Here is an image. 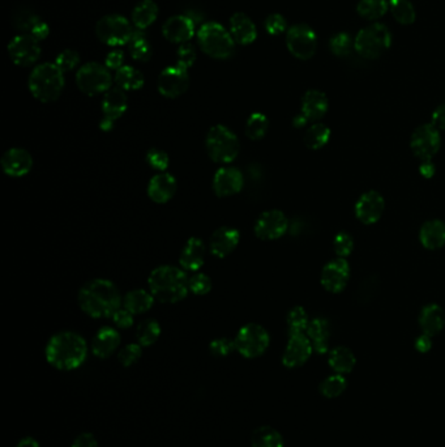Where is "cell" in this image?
Returning a JSON list of instances; mask_svg holds the SVG:
<instances>
[{
    "label": "cell",
    "mask_w": 445,
    "mask_h": 447,
    "mask_svg": "<svg viewBox=\"0 0 445 447\" xmlns=\"http://www.w3.org/2000/svg\"><path fill=\"white\" fill-rule=\"evenodd\" d=\"M77 300L80 309L92 318H111L122 305L118 288L106 278L88 281L80 289Z\"/></svg>",
    "instance_id": "1"
},
{
    "label": "cell",
    "mask_w": 445,
    "mask_h": 447,
    "mask_svg": "<svg viewBox=\"0 0 445 447\" xmlns=\"http://www.w3.org/2000/svg\"><path fill=\"white\" fill-rule=\"evenodd\" d=\"M88 355L84 338L72 331H63L51 336L45 356L47 363L58 370H74L81 366Z\"/></svg>",
    "instance_id": "2"
},
{
    "label": "cell",
    "mask_w": 445,
    "mask_h": 447,
    "mask_svg": "<svg viewBox=\"0 0 445 447\" xmlns=\"http://www.w3.org/2000/svg\"><path fill=\"white\" fill-rule=\"evenodd\" d=\"M188 280L185 270L174 266H161L151 271L148 285L153 297L162 304H177L188 295Z\"/></svg>",
    "instance_id": "3"
},
{
    "label": "cell",
    "mask_w": 445,
    "mask_h": 447,
    "mask_svg": "<svg viewBox=\"0 0 445 447\" xmlns=\"http://www.w3.org/2000/svg\"><path fill=\"white\" fill-rule=\"evenodd\" d=\"M64 72L55 63H42L29 75L28 88L35 100L50 103L57 101L64 89Z\"/></svg>",
    "instance_id": "4"
},
{
    "label": "cell",
    "mask_w": 445,
    "mask_h": 447,
    "mask_svg": "<svg viewBox=\"0 0 445 447\" xmlns=\"http://www.w3.org/2000/svg\"><path fill=\"white\" fill-rule=\"evenodd\" d=\"M196 37L202 52L213 60H229L236 52L234 38L229 30L216 21L202 24Z\"/></svg>",
    "instance_id": "5"
},
{
    "label": "cell",
    "mask_w": 445,
    "mask_h": 447,
    "mask_svg": "<svg viewBox=\"0 0 445 447\" xmlns=\"http://www.w3.org/2000/svg\"><path fill=\"white\" fill-rule=\"evenodd\" d=\"M392 46V33L388 26L374 23L363 28L354 38V50L364 60H378Z\"/></svg>",
    "instance_id": "6"
},
{
    "label": "cell",
    "mask_w": 445,
    "mask_h": 447,
    "mask_svg": "<svg viewBox=\"0 0 445 447\" xmlns=\"http://www.w3.org/2000/svg\"><path fill=\"white\" fill-rule=\"evenodd\" d=\"M205 147L210 159L224 165L236 160L241 151L238 136L224 125H216L210 128L205 139Z\"/></svg>",
    "instance_id": "7"
},
{
    "label": "cell",
    "mask_w": 445,
    "mask_h": 447,
    "mask_svg": "<svg viewBox=\"0 0 445 447\" xmlns=\"http://www.w3.org/2000/svg\"><path fill=\"white\" fill-rule=\"evenodd\" d=\"M134 24L120 15H108L96 24L97 38L108 46L128 45L134 33Z\"/></svg>",
    "instance_id": "8"
},
{
    "label": "cell",
    "mask_w": 445,
    "mask_h": 447,
    "mask_svg": "<svg viewBox=\"0 0 445 447\" xmlns=\"http://www.w3.org/2000/svg\"><path fill=\"white\" fill-rule=\"evenodd\" d=\"M76 84L86 96H97L108 92L112 86L109 68L97 62H89L76 74Z\"/></svg>",
    "instance_id": "9"
},
{
    "label": "cell",
    "mask_w": 445,
    "mask_h": 447,
    "mask_svg": "<svg viewBox=\"0 0 445 447\" xmlns=\"http://www.w3.org/2000/svg\"><path fill=\"white\" fill-rule=\"evenodd\" d=\"M234 341L238 353H241L245 358H256L265 353L270 343V338L268 331L261 324L248 323L238 331Z\"/></svg>",
    "instance_id": "10"
},
{
    "label": "cell",
    "mask_w": 445,
    "mask_h": 447,
    "mask_svg": "<svg viewBox=\"0 0 445 447\" xmlns=\"http://www.w3.org/2000/svg\"><path fill=\"white\" fill-rule=\"evenodd\" d=\"M286 46L296 60H311L318 50V35L307 24H295L286 32Z\"/></svg>",
    "instance_id": "11"
},
{
    "label": "cell",
    "mask_w": 445,
    "mask_h": 447,
    "mask_svg": "<svg viewBox=\"0 0 445 447\" xmlns=\"http://www.w3.org/2000/svg\"><path fill=\"white\" fill-rule=\"evenodd\" d=\"M441 145L440 131L432 123L418 127L412 132L410 148L420 161H432Z\"/></svg>",
    "instance_id": "12"
},
{
    "label": "cell",
    "mask_w": 445,
    "mask_h": 447,
    "mask_svg": "<svg viewBox=\"0 0 445 447\" xmlns=\"http://www.w3.org/2000/svg\"><path fill=\"white\" fill-rule=\"evenodd\" d=\"M9 57L20 67H30L41 58L40 41L32 34L16 35L8 45Z\"/></svg>",
    "instance_id": "13"
},
{
    "label": "cell",
    "mask_w": 445,
    "mask_h": 447,
    "mask_svg": "<svg viewBox=\"0 0 445 447\" xmlns=\"http://www.w3.org/2000/svg\"><path fill=\"white\" fill-rule=\"evenodd\" d=\"M290 227V221L279 210L262 212L255 222L253 232L262 241H274L285 236Z\"/></svg>",
    "instance_id": "14"
},
{
    "label": "cell",
    "mask_w": 445,
    "mask_h": 447,
    "mask_svg": "<svg viewBox=\"0 0 445 447\" xmlns=\"http://www.w3.org/2000/svg\"><path fill=\"white\" fill-rule=\"evenodd\" d=\"M101 108L103 117L100 122V127L102 131L109 132L115 126V122L126 113L128 108L126 91L120 89L119 86L109 89L103 96Z\"/></svg>",
    "instance_id": "15"
},
{
    "label": "cell",
    "mask_w": 445,
    "mask_h": 447,
    "mask_svg": "<svg viewBox=\"0 0 445 447\" xmlns=\"http://www.w3.org/2000/svg\"><path fill=\"white\" fill-rule=\"evenodd\" d=\"M350 280V266L344 258H336L328 262L321 271L320 283L323 288L333 295L342 293Z\"/></svg>",
    "instance_id": "16"
},
{
    "label": "cell",
    "mask_w": 445,
    "mask_h": 447,
    "mask_svg": "<svg viewBox=\"0 0 445 447\" xmlns=\"http://www.w3.org/2000/svg\"><path fill=\"white\" fill-rule=\"evenodd\" d=\"M190 86V75L185 68L175 66L166 67L158 77V92L166 98H178L187 92Z\"/></svg>",
    "instance_id": "17"
},
{
    "label": "cell",
    "mask_w": 445,
    "mask_h": 447,
    "mask_svg": "<svg viewBox=\"0 0 445 447\" xmlns=\"http://www.w3.org/2000/svg\"><path fill=\"white\" fill-rule=\"evenodd\" d=\"M386 210V200L384 196L378 191H367L361 195V198L355 203L354 212L355 217L364 225L376 224L381 219Z\"/></svg>",
    "instance_id": "18"
},
{
    "label": "cell",
    "mask_w": 445,
    "mask_h": 447,
    "mask_svg": "<svg viewBox=\"0 0 445 447\" xmlns=\"http://www.w3.org/2000/svg\"><path fill=\"white\" fill-rule=\"evenodd\" d=\"M312 352L313 346L307 334L289 335V341L282 355V363L290 369L302 366L308 361Z\"/></svg>",
    "instance_id": "19"
},
{
    "label": "cell",
    "mask_w": 445,
    "mask_h": 447,
    "mask_svg": "<svg viewBox=\"0 0 445 447\" xmlns=\"http://www.w3.org/2000/svg\"><path fill=\"white\" fill-rule=\"evenodd\" d=\"M163 37L173 43H190L196 33V23L188 15H175L165 21L162 26Z\"/></svg>",
    "instance_id": "20"
},
{
    "label": "cell",
    "mask_w": 445,
    "mask_h": 447,
    "mask_svg": "<svg viewBox=\"0 0 445 447\" xmlns=\"http://www.w3.org/2000/svg\"><path fill=\"white\" fill-rule=\"evenodd\" d=\"M0 166L9 177H24L33 168V157L24 148L15 147L1 156Z\"/></svg>",
    "instance_id": "21"
},
{
    "label": "cell",
    "mask_w": 445,
    "mask_h": 447,
    "mask_svg": "<svg viewBox=\"0 0 445 447\" xmlns=\"http://www.w3.org/2000/svg\"><path fill=\"white\" fill-rule=\"evenodd\" d=\"M244 177L242 171L233 166H224L213 177V191L219 198L233 196L242 191Z\"/></svg>",
    "instance_id": "22"
},
{
    "label": "cell",
    "mask_w": 445,
    "mask_h": 447,
    "mask_svg": "<svg viewBox=\"0 0 445 447\" xmlns=\"http://www.w3.org/2000/svg\"><path fill=\"white\" fill-rule=\"evenodd\" d=\"M241 241L239 230L231 227H221L213 232L209 239V250L216 258L224 259L236 250Z\"/></svg>",
    "instance_id": "23"
},
{
    "label": "cell",
    "mask_w": 445,
    "mask_h": 447,
    "mask_svg": "<svg viewBox=\"0 0 445 447\" xmlns=\"http://www.w3.org/2000/svg\"><path fill=\"white\" fill-rule=\"evenodd\" d=\"M329 101L327 94L318 89L304 93L301 105V115L307 123H316L327 114Z\"/></svg>",
    "instance_id": "24"
},
{
    "label": "cell",
    "mask_w": 445,
    "mask_h": 447,
    "mask_svg": "<svg viewBox=\"0 0 445 447\" xmlns=\"http://www.w3.org/2000/svg\"><path fill=\"white\" fill-rule=\"evenodd\" d=\"M177 188V179L174 176L162 171L151 177L148 185V195L153 202L165 204L174 198Z\"/></svg>",
    "instance_id": "25"
},
{
    "label": "cell",
    "mask_w": 445,
    "mask_h": 447,
    "mask_svg": "<svg viewBox=\"0 0 445 447\" xmlns=\"http://www.w3.org/2000/svg\"><path fill=\"white\" fill-rule=\"evenodd\" d=\"M205 244L202 238L191 237L185 244L180 256H179V266L182 270L196 272L200 270L205 262Z\"/></svg>",
    "instance_id": "26"
},
{
    "label": "cell",
    "mask_w": 445,
    "mask_h": 447,
    "mask_svg": "<svg viewBox=\"0 0 445 447\" xmlns=\"http://www.w3.org/2000/svg\"><path fill=\"white\" fill-rule=\"evenodd\" d=\"M230 34L238 45L247 46L256 41L258 29L250 17L242 12H236L230 17Z\"/></svg>",
    "instance_id": "27"
},
{
    "label": "cell",
    "mask_w": 445,
    "mask_h": 447,
    "mask_svg": "<svg viewBox=\"0 0 445 447\" xmlns=\"http://www.w3.org/2000/svg\"><path fill=\"white\" fill-rule=\"evenodd\" d=\"M307 336L311 340L313 351L319 355H325L329 352V341L332 336V326L327 318L318 317L310 321L306 331Z\"/></svg>",
    "instance_id": "28"
},
{
    "label": "cell",
    "mask_w": 445,
    "mask_h": 447,
    "mask_svg": "<svg viewBox=\"0 0 445 447\" xmlns=\"http://www.w3.org/2000/svg\"><path fill=\"white\" fill-rule=\"evenodd\" d=\"M120 346V335L112 327H102L97 331L92 341L93 355L98 358H109Z\"/></svg>",
    "instance_id": "29"
},
{
    "label": "cell",
    "mask_w": 445,
    "mask_h": 447,
    "mask_svg": "<svg viewBox=\"0 0 445 447\" xmlns=\"http://www.w3.org/2000/svg\"><path fill=\"white\" fill-rule=\"evenodd\" d=\"M418 323L422 332L431 338L440 334L445 326V312L443 307L437 304L426 305L420 310Z\"/></svg>",
    "instance_id": "30"
},
{
    "label": "cell",
    "mask_w": 445,
    "mask_h": 447,
    "mask_svg": "<svg viewBox=\"0 0 445 447\" xmlns=\"http://www.w3.org/2000/svg\"><path fill=\"white\" fill-rule=\"evenodd\" d=\"M420 241L427 250H439L445 245V222L439 219L426 221L420 230Z\"/></svg>",
    "instance_id": "31"
},
{
    "label": "cell",
    "mask_w": 445,
    "mask_h": 447,
    "mask_svg": "<svg viewBox=\"0 0 445 447\" xmlns=\"http://www.w3.org/2000/svg\"><path fill=\"white\" fill-rule=\"evenodd\" d=\"M158 6L154 0H141L132 11V24L137 30H145L157 20Z\"/></svg>",
    "instance_id": "32"
},
{
    "label": "cell",
    "mask_w": 445,
    "mask_h": 447,
    "mask_svg": "<svg viewBox=\"0 0 445 447\" xmlns=\"http://www.w3.org/2000/svg\"><path fill=\"white\" fill-rule=\"evenodd\" d=\"M154 304V297L151 292L144 289L129 290L123 298V307L132 314H144L149 312Z\"/></svg>",
    "instance_id": "33"
},
{
    "label": "cell",
    "mask_w": 445,
    "mask_h": 447,
    "mask_svg": "<svg viewBox=\"0 0 445 447\" xmlns=\"http://www.w3.org/2000/svg\"><path fill=\"white\" fill-rule=\"evenodd\" d=\"M328 363H329V366L338 374H346L355 368L357 358L354 356L353 351H350L347 346H336L329 352Z\"/></svg>",
    "instance_id": "34"
},
{
    "label": "cell",
    "mask_w": 445,
    "mask_h": 447,
    "mask_svg": "<svg viewBox=\"0 0 445 447\" xmlns=\"http://www.w3.org/2000/svg\"><path fill=\"white\" fill-rule=\"evenodd\" d=\"M330 135H332V132L327 125L316 122V123H312L311 126L306 130L304 136H303V142L308 149L319 151L329 143Z\"/></svg>",
    "instance_id": "35"
},
{
    "label": "cell",
    "mask_w": 445,
    "mask_h": 447,
    "mask_svg": "<svg viewBox=\"0 0 445 447\" xmlns=\"http://www.w3.org/2000/svg\"><path fill=\"white\" fill-rule=\"evenodd\" d=\"M115 84L123 91H139L144 85V75L132 66H123L115 72Z\"/></svg>",
    "instance_id": "36"
},
{
    "label": "cell",
    "mask_w": 445,
    "mask_h": 447,
    "mask_svg": "<svg viewBox=\"0 0 445 447\" xmlns=\"http://www.w3.org/2000/svg\"><path fill=\"white\" fill-rule=\"evenodd\" d=\"M129 54L132 60L137 62H149L153 55V49L144 30H134L131 41L128 43Z\"/></svg>",
    "instance_id": "37"
},
{
    "label": "cell",
    "mask_w": 445,
    "mask_h": 447,
    "mask_svg": "<svg viewBox=\"0 0 445 447\" xmlns=\"http://www.w3.org/2000/svg\"><path fill=\"white\" fill-rule=\"evenodd\" d=\"M388 11L389 0H359L357 6L358 15L369 21H376L384 16Z\"/></svg>",
    "instance_id": "38"
},
{
    "label": "cell",
    "mask_w": 445,
    "mask_h": 447,
    "mask_svg": "<svg viewBox=\"0 0 445 447\" xmlns=\"http://www.w3.org/2000/svg\"><path fill=\"white\" fill-rule=\"evenodd\" d=\"M389 11L401 26H410L415 21V9L410 0H389Z\"/></svg>",
    "instance_id": "39"
},
{
    "label": "cell",
    "mask_w": 445,
    "mask_h": 447,
    "mask_svg": "<svg viewBox=\"0 0 445 447\" xmlns=\"http://www.w3.org/2000/svg\"><path fill=\"white\" fill-rule=\"evenodd\" d=\"M251 445L253 447H284V439L272 426H260L253 431Z\"/></svg>",
    "instance_id": "40"
},
{
    "label": "cell",
    "mask_w": 445,
    "mask_h": 447,
    "mask_svg": "<svg viewBox=\"0 0 445 447\" xmlns=\"http://www.w3.org/2000/svg\"><path fill=\"white\" fill-rule=\"evenodd\" d=\"M161 335L160 323L154 319L140 322L136 329V339L141 346H151L158 340Z\"/></svg>",
    "instance_id": "41"
},
{
    "label": "cell",
    "mask_w": 445,
    "mask_h": 447,
    "mask_svg": "<svg viewBox=\"0 0 445 447\" xmlns=\"http://www.w3.org/2000/svg\"><path fill=\"white\" fill-rule=\"evenodd\" d=\"M269 128L268 117L262 113H253L245 123V136L251 140H261L267 135Z\"/></svg>",
    "instance_id": "42"
},
{
    "label": "cell",
    "mask_w": 445,
    "mask_h": 447,
    "mask_svg": "<svg viewBox=\"0 0 445 447\" xmlns=\"http://www.w3.org/2000/svg\"><path fill=\"white\" fill-rule=\"evenodd\" d=\"M42 20L33 11L18 9L12 16V24L23 34H32Z\"/></svg>",
    "instance_id": "43"
},
{
    "label": "cell",
    "mask_w": 445,
    "mask_h": 447,
    "mask_svg": "<svg viewBox=\"0 0 445 447\" xmlns=\"http://www.w3.org/2000/svg\"><path fill=\"white\" fill-rule=\"evenodd\" d=\"M287 329H289V335H294V334H306L307 327L310 324L308 319V314L303 309L302 306H295L289 314H287Z\"/></svg>",
    "instance_id": "44"
},
{
    "label": "cell",
    "mask_w": 445,
    "mask_h": 447,
    "mask_svg": "<svg viewBox=\"0 0 445 447\" xmlns=\"http://www.w3.org/2000/svg\"><path fill=\"white\" fill-rule=\"evenodd\" d=\"M347 386V382L342 374H335L330 375L321 382L320 385V392L325 397H340Z\"/></svg>",
    "instance_id": "45"
},
{
    "label": "cell",
    "mask_w": 445,
    "mask_h": 447,
    "mask_svg": "<svg viewBox=\"0 0 445 447\" xmlns=\"http://www.w3.org/2000/svg\"><path fill=\"white\" fill-rule=\"evenodd\" d=\"M329 49L336 57H347L354 49L353 37L346 32L335 34L329 41Z\"/></svg>",
    "instance_id": "46"
},
{
    "label": "cell",
    "mask_w": 445,
    "mask_h": 447,
    "mask_svg": "<svg viewBox=\"0 0 445 447\" xmlns=\"http://www.w3.org/2000/svg\"><path fill=\"white\" fill-rule=\"evenodd\" d=\"M354 238L347 232H340L333 238V251L337 255V258H344L350 256L354 251Z\"/></svg>",
    "instance_id": "47"
},
{
    "label": "cell",
    "mask_w": 445,
    "mask_h": 447,
    "mask_svg": "<svg viewBox=\"0 0 445 447\" xmlns=\"http://www.w3.org/2000/svg\"><path fill=\"white\" fill-rule=\"evenodd\" d=\"M143 356V346H140L139 343H131V344H127L126 346H123L118 353L119 363H122L123 366L129 368L132 366L134 363H137Z\"/></svg>",
    "instance_id": "48"
},
{
    "label": "cell",
    "mask_w": 445,
    "mask_h": 447,
    "mask_svg": "<svg viewBox=\"0 0 445 447\" xmlns=\"http://www.w3.org/2000/svg\"><path fill=\"white\" fill-rule=\"evenodd\" d=\"M80 63V55L79 52L71 49L60 51L59 54L55 58V64L59 67L62 72H69L72 69H75Z\"/></svg>",
    "instance_id": "49"
},
{
    "label": "cell",
    "mask_w": 445,
    "mask_h": 447,
    "mask_svg": "<svg viewBox=\"0 0 445 447\" xmlns=\"http://www.w3.org/2000/svg\"><path fill=\"white\" fill-rule=\"evenodd\" d=\"M378 278L376 276H369L364 278L358 289V301L361 304H369L378 293Z\"/></svg>",
    "instance_id": "50"
},
{
    "label": "cell",
    "mask_w": 445,
    "mask_h": 447,
    "mask_svg": "<svg viewBox=\"0 0 445 447\" xmlns=\"http://www.w3.org/2000/svg\"><path fill=\"white\" fill-rule=\"evenodd\" d=\"M188 285H190V290L192 292L193 295H205L207 293H209L210 289H212V280L208 275L199 272V273H195L190 278Z\"/></svg>",
    "instance_id": "51"
},
{
    "label": "cell",
    "mask_w": 445,
    "mask_h": 447,
    "mask_svg": "<svg viewBox=\"0 0 445 447\" xmlns=\"http://www.w3.org/2000/svg\"><path fill=\"white\" fill-rule=\"evenodd\" d=\"M146 162L149 164L151 169L157 170V171H166L170 164L168 153L162 149L157 148H151L149 152L146 153Z\"/></svg>",
    "instance_id": "52"
},
{
    "label": "cell",
    "mask_w": 445,
    "mask_h": 447,
    "mask_svg": "<svg viewBox=\"0 0 445 447\" xmlns=\"http://www.w3.org/2000/svg\"><path fill=\"white\" fill-rule=\"evenodd\" d=\"M196 58H197V54L193 45L187 43L179 46L177 51V64L179 67L185 68V69L192 67Z\"/></svg>",
    "instance_id": "53"
},
{
    "label": "cell",
    "mask_w": 445,
    "mask_h": 447,
    "mask_svg": "<svg viewBox=\"0 0 445 447\" xmlns=\"http://www.w3.org/2000/svg\"><path fill=\"white\" fill-rule=\"evenodd\" d=\"M210 353L216 357H226L236 349V341L227 338L214 339L209 344Z\"/></svg>",
    "instance_id": "54"
},
{
    "label": "cell",
    "mask_w": 445,
    "mask_h": 447,
    "mask_svg": "<svg viewBox=\"0 0 445 447\" xmlns=\"http://www.w3.org/2000/svg\"><path fill=\"white\" fill-rule=\"evenodd\" d=\"M265 30L268 32L270 35H279V34L285 33L287 32V21H286L285 17L279 13H272L265 18Z\"/></svg>",
    "instance_id": "55"
},
{
    "label": "cell",
    "mask_w": 445,
    "mask_h": 447,
    "mask_svg": "<svg viewBox=\"0 0 445 447\" xmlns=\"http://www.w3.org/2000/svg\"><path fill=\"white\" fill-rule=\"evenodd\" d=\"M111 321L114 322V324L118 329H131L134 326V314L128 312L127 309H118L112 314Z\"/></svg>",
    "instance_id": "56"
},
{
    "label": "cell",
    "mask_w": 445,
    "mask_h": 447,
    "mask_svg": "<svg viewBox=\"0 0 445 447\" xmlns=\"http://www.w3.org/2000/svg\"><path fill=\"white\" fill-rule=\"evenodd\" d=\"M123 62H125V52L122 50H111L106 55L105 60V66L109 69H114L115 72L119 68L123 67Z\"/></svg>",
    "instance_id": "57"
},
{
    "label": "cell",
    "mask_w": 445,
    "mask_h": 447,
    "mask_svg": "<svg viewBox=\"0 0 445 447\" xmlns=\"http://www.w3.org/2000/svg\"><path fill=\"white\" fill-rule=\"evenodd\" d=\"M72 447H98V442L92 433H81L76 437Z\"/></svg>",
    "instance_id": "58"
},
{
    "label": "cell",
    "mask_w": 445,
    "mask_h": 447,
    "mask_svg": "<svg viewBox=\"0 0 445 447\" xmlns=\"http://www.w3.org/2000/svg\"><path fill=\"white\" fill-rule=\"evenodd\" d=\"M431 123L437 127L439 131H445V103L440 105L437 110L432 113V120Z\"/></svg>",
    "instance_id": "59"
},
{
    "label": "cell",
    "mask_w": 445,
    "mask_h": 447,
    "mask_svg": "<svg viewBox=\"0 0 445 447\" xmlns=\"http://www.w3.org/2000/svg\"><path fill=\"white\" fill-rule=\"evenodd\" d=\"M414 346H415V349H417L418 352H420V353H427L429 349L432 348V340H431V336L426 335V334H422V335L418 336L417 340H415Z\"/></svg>",
    "instance_id": "60"
},
{
    "label": "cell",
    "mask_w": 445,
    "mask_h": 447,
    "mask_svg": "<svg viewBox=\"0 0 445 447\" xmlns=\"http://www.w3.org/2000/svg\"><path fill=\"white\" fill-rule=\"evenodd\" d=\"M420 174L424 178H431L435 176L437 166L432 161H422L420 166Z\"/></svg>",
    "instance_id": "61"
},
{
    "label": "cell",
    "mask_w": 445,
    "mask_h": 447,
    "mask_svg": "<svg viewBox=\"0 0 445 447\" xmlns=\"http://www.w3.org/2000/svg\"><path fill=\"white\" fill-rule=\"evenodd\" d=\"M16 447H40V443L32 437H25L17 443Z\"/></svg>",
    "instance_id": "62"
}]
</instances>
